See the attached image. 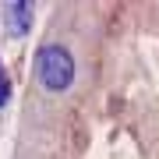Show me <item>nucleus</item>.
I'll list each match as a JSON object with an SVG mask.
<instances>
[{
    "mask_svg": "<svg viewBox=\"0 0 159 159\" xmlns=\"http://www.w3.org/2000/svg\"><path fill=\"white\" fill-rule=\"evenodd\" d=\"M7 99H11V78H7L4 60H0V106H7Z\"/></svg>",
    "mask_w": 159,
    "mask_h": 159,
    "instance_id": "7ed1b4c3",
    "label": "nucleus"
},
{
    "mask_svg": "<svg viewBox=\"0 0 159 159\" xmlns=\"http://www.w3.org/2000/svg\"><path fill=\"white\" fill-rule=\"evenodd\" d=\"M35 78L46 92H67L74 85V57L64 43H46L35 53Z\"/></svg>",
    "mask_w": 159,
    "mask_h": 159,
    "instance_id": "f257e3e1",
    "label": "nucleus"
},
{
    "mask_svg": "<svg viewBox=\"0 0 159 159\" xmlns=\"http://www.w3.org/2000/svg\"><path fill=\"white\" fill-rule=\"evenodd\" d=\"M7 25H11L14 35H29V29H32V4H25V0L7 4Z\"/></svg>",
    "mask_w": 159,
    "mask_h": 159,
    "instance_id": "f03ea898",
    "label": "nucleus"
}]
</instances>
